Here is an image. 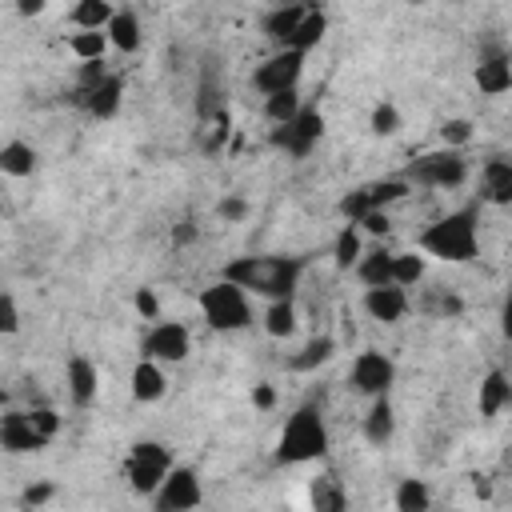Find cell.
<instances>
[{"label":"cell","instance_id":"1","mask_svg":"<svg viewBox=\"0 0 512 512\" xmlns=\"http://www.w3.org/2000/svg\"><path fill=\"white\" fill-rule=\"evenodd\" d=\"M300 272H304V256H240V260L224 264L220 280H228L244 292H256L272 304V300H292Z\"/></svg>","mask_w":512,"mask_h":512},{"label":"cell","instance_id":"2","mask_svg":"<svg viewBox=\"0 0 512 512\" xmlns=\"http://www.w3.org/2000/svg\"><path fill=\"white\" fill-rule=\"evenodd\" d=\"M420 252L444 260V264H468L476 260L480 252V208L476 204H464L448 216H440L436 224H428L420 232Z\"/></svg>","mask_w":512,"mask_h":512},{"label":"cell","instance_id":"3","mask_svg":"<svg viewBox=\"0 0 512 512\" xmlns=\"http://www.w3.org/2000/svg\"><path fill=\"white\" fill-rule=\"evenodd\" d=\"M324 452H328L324 416H320L316 404H300V408L284 420L272 460H276V464H308V460H320Z\"/></svg>","mask_w":512,"mask_h":512},{"label":"cell","instance_id":"4","mask_svg":"<svg viewBox=\"0 0 512 512\" xmlns=\"http://www.w3.org/2000/svg\"><path fill=\"white\" fill-rule=\"evenodd\" d=\"M200 316L208 328L216 332H240L252 324V304H248V292L228 284V280H216L200 292Z\"/></svg>","mask_w":512,"mask_h":512},{"label":"cell","instance_id":"5","mask_svg":"<svg viewBox=\"0 0 512 512\" xmlns=\"http://www.w3.org/2000/svg\"><path fill=\"white\" fill-rule=\"evenodd\" d=\"M172 468H176L172 448L160 440H136L128 448V460H124V476H128L132 492H140V496H156Z\"/></svg>","mask_w":512,"mask_h":512},{"label":"cell","instance_id":"6","mask_svg":"<svg viewBox=\"0 0 512 512\" xmlns=\"http://www.w3.org/2000/svg\"><path fill=\"white\" fill-rule=\"evenodd\" d=\"M400 176L408 184H424V188H460L468 180V160L456 148H440V152H424V156L408 160V168Z\"/></svg>","mask_w":512,"mask_h":512},{"label":"cell","instance_id":"7","mask_svg":"<svg viewBox=\"0 0 512 512\" xmlns=\"http://www.w3.org/2000/svg\"><path fill=\"white\" fill-rule=\"evenodd\" d=\"M320 136H324V116H320V108L304 104L296 120H288V124H276V128H272L268 144L300 160V156H308V152L320 144Z\"/></svg>","mask_w":512,"mask_h":512},{"label":"cell","instance_id":"8","mask_svg":"<svg viewBox=\"0 0 512 512\" xmlns=\"http://www.w3.org/2000/svg\"><path fill=\"white\" fill-rule=\"evenodd\" d=\"M300 76H304V52L280 48V52H272L264 64H256L252 84H256V92L276 96V92H296Z\"/></svg>","mask_w":512,"mask_h":512},{"label":"cell","instance_id":"9","mask_svg":"<svg viewBox=\"0 0 512 512\" xmlns=\"http://www.w3.org/2000/svg\"><path fill=\"white\" fill-rule=\"evenodd\" d=\"M192 348V336H188V324L180 320H156L148 328V336L140 340V356L144 360H156V364H180Z\"/></svg>","mask_w":512,"mask_h":512},{"label":"cell","instance_id":"10","mask_svg":"<svg viewBox=\"0 0 512 512\" xmlns=\"http://www.w3.org/2000/svg\"><path fill=\"white\" fill-rule=\"evenodd\" d=\"M200 500H204L200 472L188 464H176L168 472V480L160 484V492L152 496V508L156 512H192V508H200Z\"/></svg>","mask_w":512,"mask_h":512},{"label":"cell","instance_id":"11","mask_svg":"<svg viewBox=\"0 0 512 512\" xmlns=\"http://www.w3.org/2000/svg\"><path fill=\"white\" fill-rule=\"evenodd\" d=\"M348 380H352V388H356L360 396L376 400V396H388V392H392V384H396V364H392V356L368 348V352H360V356L352 360Z\"/></svg>","mask_w":512,"mask_h":512},{"label":"cell","instance_id":"12","mask_svg":"<svg viewBox=\"0 0 512 512\" xmlns=\"http://www.w3.org/2000/svg\"><path fill=\"white\" fill-rule=\"evenodd\" d=\"M120 96H124V80L120 72H108L100 84H88V88H72V104H80L88 116L96 120H108L120 112Z\"/></svg>","mask_w":512,"mask_h":512},{"label":"cell","instance_id":"13","mask_svg":"<svg viewBox=\"0 0 512 512\" xmlns=\"http://www.w3.org/2000/svg\"><path fill=\"white\" fill-rule=\"evenodd\" d=\"M472 80H476V88H480L484 96H500V92H508V88H512V56H508L504 48H496V44L484 48L480 60H476Z\"/></svg>","mask_w":512,"mask_h":512},{"label":"cell","instance_id":"14","mask_svg":"<svg viewBox=\"0 0 512 512\" xmlns=\"http://www.w3.org/2000/svg\"><path fill=\"white\" fill-rule=\"evenodd\" d=\"M364 308H368V316L380 320V324H400V320L408 316L412 300H408V288L384 284V288H368V292H364Z\"/></svg>","mask_w":512,"mask_h":512},{"label":"cell","instance_id":"15","mask_svg":"<svg viewBox=\"0 0 512 512\" xmlns=\"http://www.w3.org/2000/svg\"><path fill=\"white\" fill-rule=\"evenodd\" d=\"M0 448H4V452H12V456H24V452H40V448H48V444L32 432L28 412L8 408V412L0 416Z\"/></svg>","mask_w":512,"mask_h":512},{"label":"cell","instance_id":"16","mask_svg":"<svg viewBox=\"0 0 512 512\" xmlns=\"http://www.w3.org/2000/svg\"><path fill=\"white\" fill-rule=\"evenodd\" d=\"M64 384H68L72 404H76V408H88V404L96 400V392H100V372H96V364H92L88 356H68V364H64Z\"/></svg>","mask_w":512,"mask_h":512},{"label":"cell","instance_id":"17","mask_svg":"<svg viewBox=\"0 0 512 512\" xmlns=\"http://www.w3.org/2000/svg\"><path fill=\"white\" fill-rule=\"evenodd\" d=\"M480 200L512 208V156H492L480 168Z\"/></svg>","mask_w":512,"mask_h":512},{"label":"cell","instance_id":"18","mask_svg":"<svg viewBox=\"0 0 512 512\" xmlns=\"http://www.w3.org/2000/svg\"><path fill=\"white\" fill-rule=\"evenodd\" d=\"M308 12H312V4H280V8L264 12L260 28H264V36H268V40H276L280 48H288V40L296 36V28L304 24V16H308Z\"/></svg>","mask_w":512,"mask_h":512},{"label":"cell","instance_id":"19","mask_svg":"<svg viewBox=\"0 0 512 512\" xmlns=\"http://www.w3.org/2000/svg\"><path fill=\"white\" fill-rule=\"evenodd\" d=\"M308 504H312V512H348V492H344L340 476H336V472L312 476V484H308Z\"/></svg>","mask_w":512,"mask_h":512},{"label":"cell","instance_id":"20","mask_svg":"<svg viewBox=\"0 0 512 512\" xmlns=\"http://www.w3.org/2000/svg\"><path fill=\"white\" fill-rule=\"evenodd\" d=\"M392 268H396V252H388L384 244H376V248H368L360 256L356 276H360L364 288H384V284H392Z\"/></svg>","mask_w":512,"mask_h":512},{"label":"cell","instance_id":"21","mask_svg":"<svg viewBox=\"0 0 512 512\" xmlns=\"http://www.w3.org/2000/svg\"><path fill=\"white\" fill-rule=\"evenodd\" d=\"M392 432H396L392 400H388V396H376V400L368 404V412H364V440H368L372 448H384V444L392 440Z\"/></svg>","mask_w":512,"mask_h":512},{"label":"cell","instance_id":"22","mask_svg":"<svg viewBox=\"0 0 512 512\" xmlns=\"http://www.w3.org/2000/svg\"><path fill=\"white\" fill-rule=\"evenodd\" d=\"M476 404H480V416H500L508 404H512V380L500 372V368H492L484 380H480V396H476Z\"/></svg>","mask_w":512,"mask_h":512},{"label":"cell","instance_id":"23","mask_svg":"<svg viewBox=\"0 0 512 512\" xmlns=\"http://www.w3.org/2000/svg\"><path fill=\"white\" fill-rule=\"evenodd\" d=\"M164 388H168L164 368H160L156 360H144V356H140V364L132 368V396H136L140 404H152V400L164 396Z\"/></svg>","mask_w":512,"mask_h":512},{"label":"cell","instance_id":"24","mask_svg":"<svg viewBox=\"0 0 512 512\" xmlns=\"http://www.w3.org/2000/svg\"><path fill=\"white\" fill-rule=\"evenodd\" d=\"M108 40H112V48H120V52H136L140 40H144V32H140V16H136L132 8H116L112 24H108Z\"/></svg>","mask_w":512,"mask_h":512},{"label":"cell","instance_id":"25","mask_svg":"<svg viewBox=\"0 0 512 512\" xmlns=\"http://www.w3.org/2000/svg\"><path fill=\"white\" fill-rule=\"evenodd\" d=\"M332 352H336V340L332 336H312L300 352L288 356V372H316L320 364L332 360Z\"/></svg>","mask_w":512,"mask_h":512},{"label":"cell","instance_id":"26","mask_svg":"<svg viewBox=\"0 0 512 512\" xmlns=\"http://www.w3.org/2000/svg\"><path fill=\"white\" fill-rule=\"evenodd\" d=\"M360 256H364L360 228H356V224H344V228L336 232V240H332V264H336L340 272H352V268L360 264Z\"/></svg>","mask_w":512,"mask_h":512},{"label":"cell","instance_id":"27","mask_svg":"<svg viewBox=\"0 0 512 512\" xmlns=\"http://www.w3.org/2000/svg\"><path fill=\"white\" fill-rule=\"evenodd\" d=\"M112 16H116V8H112L108 0H80V4L72 8V24H76L80 32H108Z\"/></svg>","mask_w":512,"mask_h":512},{"label":"cell","instance_id":"28","mask_svg":"<svg viewBox=\"0 0 512 512\" xmlns=\"http://www.w3.org/2000/svg\"><path fill=\"white\" fill-rule=\"evenodd\" d=\"M36 148L32 144H24V140H8L4 148H0V172L4 176H32L36 172Z\"/></svg>","mask_w":512,"mask_h":512},{"label":"cell","instance_id":"29","mask_svg":"<svg viewBox=\"0 0 512 512\" xmlns=\"http://www.w3.org/2000/svg\"><path fill=\"white\" fill-rule=\"evenodd\" d=\"M416 308H420L424 316H432V320H452V316L464 312V300H460L452 288H428V292L416 300Z\"/></svg>","mask_w":512,"mask_h":512},{"label":"cell","instance_id":"30","mask_svg":"<svg viewBox=\"0 0 512 512\" xmlns=\"http://www.w3.org/2000/svg\"><path fill=\"white\" fill-rule=\"evenodd\" d=\"M324 32H328V16H324V8H316V4H312V12L304 16V24H300V28H296V36L288 40V48L308 56V52L324 40Z\"/></svg>","mask_w":512,"mask_h":512},{"label":"cell","instance_id":"31","mask_svg":"<svg viewBox=\"0 0 512 512\" xmlns=\"http://www.w3.org/2000/svg\"><path fill=\"white\" fill-rule=\"evenodd\" d=\"M264 332L276 340H288L296 332V304L292 300H272L264 308Z\"/></svg>","mask_w":512,"mask_h":512},{"label":"cell","instance_id":"32","mask_svg":"<svg viewBox=\"0 0 512 512\" xmlns=\"http://www.w3.org/2000/svg\"><path fill=\"white\" fill-rule=\"evenodd\" d=\"M428 508H432V492L424 480L408 476L396 484V512H428Z\"/></svg>","mask_w":512,"mask_h":512},{"label":"cell","instance_id":"33","mask_svg":"<svg viewBox=\"0 0 512 512\" xmlns=\"http://www.w3.org/2000/svg\"><path fill=\"white\" fill-rule=\"evenodd\" d=\"M364 188H368L376 212H388V204H396V200H404L412 192V184L404 176H388V180H376V184H364Z\"/></svg>","mask_w":512,"mask_h":512},{"label":"cell","instance_id":"34","mask_svg":"<svg viewBox=\"0 0 512 512\" xmlns=\"http://www.w3.org/2000/svg\"><path fill=\"white\" fill-rule=\"evenodd\" d=\"M108 44H112L108 32H72V36H68V48H72L84 64L104 60V48H108Z\"/></svg>","mask_w":512,"mask_h":512},{"label":"cell","instance_id":"35","mask_svg":"<svg viewBox=\"0 0 512 512\" xmlns=\"http://www.w3.org/2000/svg\"><path fill=\"white\" fill-rule=\"evenodd\" d=\"M300 92H276V96H264V116L272 120V124H288V120H296L300 116Z\"/></svg>","mask_w":512,"mask_h":512},{"label":"cell","instance_id":"36","mask_svg":"<svg viewBox=\"0 0 512 512\" xmlns=\"http://www.w3.org/2000/svg\"><path fill=\"white\" fill-rule=\"evenodd\" d=\"M336 212L344 216V224H356V228H360V224H364V216H368V212H376V208H372L368 188H352V192H344V196H340Z\"/></svg>","mask_w":512,"mask_h":512},{"label":"cell","instance_id":"37","mask_svg":"<svg viewBox=\"0 0 512 512\" xmlns=\"http://www.w3.org/2000/svg\"><path fill=\"white\" fill-rule=\"evenodd\" d=\"M420 280H424V256H416V252H396L392 284H400V288H416Z\"/></svg>","mask_w":512,"mask_h":512},{"label":"cell","instance_id":"38","mask_svg":"<svg viewBox=\"0 0 512 512\" xmlns=\"http://www.w3.org/2000/svg\"><path fill=\"white\" fill-rule=\"evenodd\" d=\"M368 128H372V136H396V132H400V112H396V104L380 100V104L372 108V116H368Z\"/></svg>","mask_w":512,"mask_h":512},{"label":"cell","instance_id":"39","mask_svg":"<svg viewBox=\"0 0 512 512\" xmlns=\"http://www.w3.org/2000/svg\"><path fill=\"white\" fill-rule=\"evenodd\" d=\"M28 424H32V432H36L44 444H52V436L60 432V416H56L52 408H44V404H40V408H28Z\"/></svg>","mask_w":512,"mask_h":512},{"label":"cell","instance_id":"40","mask_svg":"<svg viewBox=\"0 0 512 512\" xmlns=\"http://www.w3.org/2000/svg\"><path fill=\"white\" fill-rule=\"evenodd\" d=\"M440 140H444V148H456V152H460V144L472 140V120H464V116L444 120V124H440Z\"/></svg>","mask_w":512,"mask_h":512},{"label":"cell","instance_id":"41","mask_svg":"<svg viewBox=\"0 0 512 512\" xmlns=\"http://www.w3.org/2000/svg\"><path fill=\"white\" fill-rule=\"evenodd\" d=\"M52 496H56V484L52 480H36V484H28L20 492V508H44Z\"/></svg>","mask_w":512,"mask_h":512},{"label":"cell","instance_id":"42","mask_svg":"<svg viewBox=\"0 0 512 512\" xmlns=\"http://www.w3.org/2000/svg\"><path fill=\"white\" fill-rule=\"evenodd\" d=\"M216 212H220V220H228V224H240V220L248 216V200L232 192V196H224V200L216 204Z\"/></svg>","mask_w":512,"mask_h":512},{"label":"cell","instance_id":"43","mask_svg":"<svg viewBox=\"0 0 512 512\" xmlns=\"http://www.w3.org/2000/svg\"><path fill=\"white\" fill-rule=\"evenodd\" d=\"M16 328H20V308H16V296L4 292V296H0V332L12 336Z\"/></svg>","mask_w":512,"mask_h":512},{"label":"cell","instance_id":"44","mask_svg":"<svg viewBox=\"0 0 512 512\" xmlns=\"http://www.w3.org/2000/svg\"><path fill=\"white\" fill-rule=\"evenodd\" d=\"M132 304H136V312H140L144 320H160V300H156V292H152V288H136Z\"/></svg>","mask_w":512,"mask_h":512},{"label":"cell","instance_id":"45","mask_svg":"<svg viewBox=\"0 0 512 512\" xmlns=\"http://www.w3.org/2000/svg\"><path fill=\"white\" fill-rule=\"evenodd\" d=\"M196 236H200V228H196V220H192V216H184V220H176V224H172V244H176V248L196 244Z\"/></svg>","mask_w":512,"mask_h":512},{"label":"cell","instance_id":"46","mask_svg":"<svg viewBox=\"0 0 512 512\" xmlns=\"http://www.w3.org/2000/svg\"><path fill=\"white\" fill-rule=\"evenodd\" d=\"M360 228L372 232V236H388V232H392V220H388V212H368Z\"/></svg>","mask_w":512,"mask_h":512},{"label":"cell","instance_id":"47","mask_svg":"<svg viewBox=\"0 0 512 512\" xmlns=\"http://www.w3.org/2000/svg\"><path fill=\"white\" fill-rule=\"evenodd\" d=\"M252 404H256V408H272V404H276V392H272L268 384H256V392H252Z\"/></svg>","mask_w":512,"mask_h":512},{"label":"cell","instance_id":"48","mask_svg":"<svg viewBox=\"0 0 512 512\" xmlns=\"http://www.w3.org/2000/svg\"><path fill=\"white\" fill-rule=\"evenodd\" d=\"M500 332L512 340V292L504 296V308H500Z\"/></svg>","mask_w":512,"mask_h":512},{"label":"cell","instance_id":"49","mask_svg":"<svg viewBox=\"0 0 512 512\" xmlns=\"http://www.w3.org/2000/svg\"><path fill=\"white\" fill-rule=\"evenodd\" d=\"M16 12H20V16H36V12H44V0H20Z\"/></svg>","mask_w":512,"mask_h":512},{"label":"cell","instance_id":"50","mask_svg":"<svg viewBox=\"0 0 512 512\" xmlns=\"http://www.w3.org/2000/svg\"><path fill=\"white\" fill-rule=\"evenodd\" d=\"M472 488H476V496H484V500H488V496H492V484H488V480H484V476H476V484H472Z\"/></svg>","mask_w":512,"mask_h":512},{"label":"cell","instance_id":"51","mask_svg":"<svg viewBox=\"0 0 512 512\" xmlns=\"http://www.w3.org/2000/svg\"><path fill=\"white\" fill-rule=\"evenodd\" d=\"M20 512H40V508H20Z\"/></svg>","mask_w":512,"mask_h":512}]
</instances>
